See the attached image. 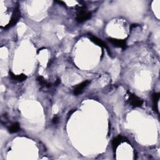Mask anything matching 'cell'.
<instances>
[{
    "mask_svg": "<svg viewBox=\"0 0 160 160\" xmlns=\"http://www.w3.org/2000/svg\"><path fill=\"white\" fill-rule=\"evenodd\" d=\"M78 13L76 17V21L78 23H83L89 20L91 16V14L90 12H87L85 7L80 8L78 9Z\"/></svg>",
    "mask_w": 160,
    "mask_h": 160,
    "instance_id": "cell-1",
    "label": "cell"
},
{
    "mask_svg": "<svg viewBox=\"0 0 160 160\" xmlns=\"http://www.w3.org/2000/svg\"><path fill=\"white\" fill-rule=\"evenodd\" d=\"M20 16H21L20 11L18 7L17 8H16L14 9L13 13L12 14V16H11V20H10V21H9V23H8V24L4 27V29H8V28H9L13 26L14 25H15L16 23H18V21L20 18Z\"/></svg>",
    "mask_w": 160,
    "mask_h": 160,
    "instance_id": "cell-2",
    "label": "cell"
},
{
    "mask_svg": "<svg viewBox=\"0 0 160 160\" xmlns=\"http://www.w3.org/2000/svg\"><path fill=\"white\" fill-rule=\"evenodd\" d=\"M129 101L131 104L133 106H135V107H140V106H141L143 103V100L132 93L129 94Z\"/></svg>",
    "mask_w": 160,
    "mask_h": 160,
    "instance_id": "cell-3",
    "label": "cell"
},
{
    "mask_svg": "<svg viewBox=\"0 0 160 160\" xmlns=\"http://www.w3.org/2000/svg\"><path fill=\"white\" fill-rule=\"evenodd\" d=\"M108 39L110 41V42L113 45L116 47H118V48H121L123 50L126 48V43L125 40L116 39V38H108Z\"/></svg>",
    "mask_w": 160,
    "mask_h": 160,
    "instance_id": "cell-4",
    "label": "cell"
},
{
    "mask_svg": "<svg viewBox=\"0 0 160 160\" xmlns=\"http://www.w3.org/2000/svg\"><path fill=\"white\" fill-rule=\"evenodd\" d=\"M90 40L92 41V42H93L94 43H95L96 45H98L99 46L102 47V48H105V49L107 50V51L108 52V53L110 55V49H109V48H108V46H107V45H106L104 42H103V41L102 39H100L98 38L97 37H94V36H90Z\"/></svg>",
    "mask_w": 160,
    "mask_h": 160,
    "instance_id": "cell-5",
    "label": "cell"
},
{
    "mask_svg": "<svg viewBox=\"0 0 160 160\" xmlns=\"http://www.w3.org/2000/svg\"><path fill=\"white\" fill-rule=\"evenodd\" d=\"M89 83H90V81H85L84 82H83L81 83V84L78 85V86H77L75 89V90H74V94H75V95H78V94H80L82 93L83 90V89L87 86L88 85Z\"/></svg>",
    "mask_w": 160,
    "mask_h": 160,
    "instance_id": "cell-6",
    "label": "cell"
},
{
    "mask_svg": "<svg viewBox=\"0 0 160 160\" xmlns=\"http://www.w3.org/2000/svg\"><path fill=\"white\" fill-rule=\"evenodd\" d=\"M124 140H125V138L123 137V136H121V135L118 136L116 138H114L113 140L112 146H113V148L114 151H115L116 150V148H118V146H119V145L121 143V142L126 141Z\"/></svg>",
    "mask_w": 160,
    "mask_h": 160,
    "instance_id": "cell-7",
    "label": "cell"
},
{
    "mask_svg": "<svg viewBox=\"0 0 160 160\" xmlns=\"http://www.w3.org/2000/svg\"><path fill=\"white\" fill-rule=\"evenodd\" d=\"M160 97V94L159 93H155L153 94V108L155 111L158 113V102Z\"/></svg>",
    "mask_w": 160,
    "mask_h": 160,
    "instance_id": "cell-8",
    "label": "cell"
},
{
    "mask_svg": "<svg viewBox=\"0 0 160 160\" xmlns=\"http://www.w3.org/2000/svg\"><path fill=\"white\" fill-rule=\"evenodd\" d=\"M9 74H10L11 78L14 80L18 81H21V82L23 81H25L27 78L26 76L24 74H21L19 75H15V74H13V73H11V72H9Z\"/></svg>",
    "mask_w": 160,
    "mask_h": 160,
    "instance_id": "cell-9",
    "label": "cell"
},
{
    "mask_svg": "<svg viewBox=\"0 0 160 160\" xmlns=\"http://www.w3.org/2000/svg\"><path fill=\"white\" fill-rule=\"evenodd\" d=\"M20 129V124L18 123H15L14 124H13L9 128V131L10 133H16L19 131Z\"/></svg>",
    "mask_w": 160,
    "mask_h": 160,
    "instance_id": "cell-10",
    "label": "cell"
},
{
    "mask_svg": "<svg viewBox=\"0 0 160 160\" xmlns=\"http://www.w3.org/2000/svg\"><path fill=\"white\" fill-rule=\"evenodd\" d=\"M37 80L39 81V83L42 86H47V87H50L51 86V84L48 83L44 79V78L43 76H38Z\"/></svg>",
    "mask_w": 160,
    "mask_h": 160,
    "instance_id": "cell-11",
    "label": "cell"
},
{
    "mask_svg": "<svg viewBox=\"0 0 160 160\" xmlns=\"http://www.w3.org/2000/svg\"><path fill=\"white\" fill-rule=\"evenodd\" d=\"M52 122H53V124H57L59 122V117L57 115L55 116L54 118H53Z\"/></svg>",
    "mask_w": 160,
    "mask_h": 160,
    "instance_id": "cell-12",
    "label": "cell"
},
{
    "mask_svg": "<svg viewBox=\"0 0 160 160\" xmlns=\"http://www.w3.org/2000/svg\"><path fill=\"white\" fill-rule=\"evenodd\" d=\"M60 83V79H58L56 80V83H55V86H58Z\"/></svg>",
    "mask_w": 160,
    "mask_h": 160,
    "instance_id": "cell-13",
    "label": "cell"
}]
</instances>
